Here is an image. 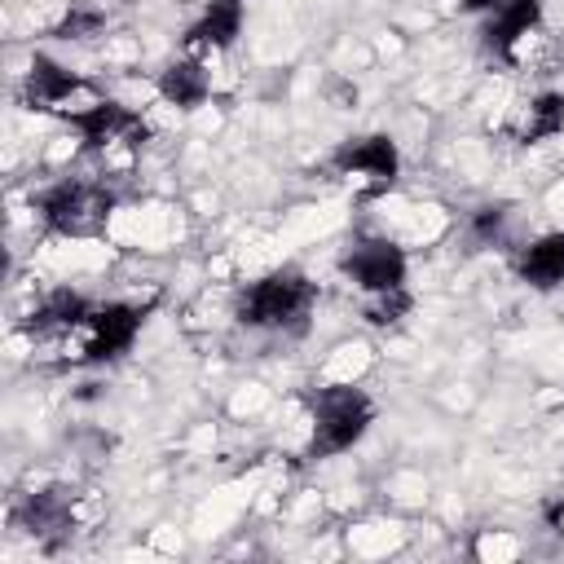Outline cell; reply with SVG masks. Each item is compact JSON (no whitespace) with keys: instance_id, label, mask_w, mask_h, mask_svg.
Segmentation results:
<instances>
[{"instance_id":"cell-1","label":"cell","mask_w":564,"mask_h":564,"mask_svg":"<svg viewBox=\"0 0 564 564\" xmlns=\"http://www.w3.org/2000/svg\"><path fill=\"white\" fill-rule=\"evenodd\" d=\"M115 212V194L101 181H57L40 194V216L62 238H88L101 234Z\"/></svg>"},{"instance_id":"cell-8","label":"cell","mask_w":564,"mask_h":564,"mask_svg":"<svg viewBox=\"0 0 564 564\" xmlns=\"http://www.w3.org/2000/svg\"><path fill=\"white\" fill-rule=\"evenodd\" d=\"M335 167L339 172H366L375 176V189L397 181V145L388 137H361V141H344L335 150Z\"/></svg>"},{"instance_id":"cell-11","label":"cell","mask_w":564,"mask_h":564,"mask_svg":"<svg viewBox=\"0 0 564 564\" xmlns=\"http://www.w3.org/2000/svg\"><path fill=\"white\" fill-rule=\"evenodd\" d=\"M242 31V0H212L203 18L185 31V44L194 48H225Z\"/></svg>"},{"instance_id":"cell-17","label":"cell","mask_w":564,"mask_h":564,"mask_svg":"<svg viewBox=\"0 0 564 564\" xmlns=\"http://www.w3.org/2000/svg\"><path fill=\"white\" fill-rule=\"evenodd\" d=\"M405 308H410V295H405V286H397V291H379V295H370V304H366V322H375V326H388V322H397Z\"/></svg>"},{"instance_id":"cell-6","label":"cell","mask_w":564,"mask_h":564,"mask_svg":"<svg viewBox=\"0 0 564 564\" xmlns=\"http://www.w3.org/2000/svg\"><path fill=\"white\" fill-rule=\"evenodd\" d=\"M66 123L84 137L88 150H106V145H115V141H132V145L145 141L141 115H132V110L119 106V101H97V106H88V110H75V115H66Z\"/></svg>"},{"instance_id":"cell-18","label":"cell","mask_w":564,"mask_h":564,"mask_svg":"<svg viewBox=\"0 0 564 564\" xmlns=\"http://www.w3.org/2000/svg\"><path fill=\"white\" fill-rule=\"evenodd\" d=\"M502 220H507V207H480V216H476V234H498L502 229Z\"/></svg>"},{"instance_id":"cell-14","label":"cell","mask_w":564,"mask_h":564,"mask_svg":"<svg viewBox=\"0 0 564 564\" xmlns=\"http://www.w3.org/2000/svg\"><path fill=\"white\" fill-rule=\"evenodd\" d=\"M159 93H163V101H172L181 110H194V106L207 101L212 79H207V70L198 62H172L163 70V79H159Z\"/></svg>"},{"instance_id":"cell-15","label":"cell","mask_w":564,"mask_h":564,"mask_svg":"<svg viewBox=\"0 0 564 564\" xmlns=\"http://www.w3.org/2000/svg\"><path fill=\"white\" fill-rule=\"evenodd\" d=\"M564 128V97L560 93H542L538 101H529V115L520 119L516 137L520 141H542V137H555Z\"/></svg>"},{"instance_id":"cell-19","label":"cell","mask_w":564,"mask_h":564,"mask_svg":"<svg viewBox=\"0 0 564 564\" xmlns=\"http://www.w3.org/2000/svg\"><path fill=\"white\" fill-rule=\"evenodd\" d=\"M498 4H502V0H463V9H467V13H480V9H498Z\"/></svg>"},{"instance_id":"cell-2","label":"cell","mask_w":564,"mask_h":564,"mask_svg":"<svg viewBox=\"0 0 564 564\" xmlns=\"http://www.w3.org/2000/svg\"><path fill=\"white\" fill-rule=\"evenodd\" d=\"M308 304H313V282L295 269H278L242 291L238 322L242 326H300Z\"/></svg>"},{"instance_id":"cell-12","label":"cell","mask_w":564,"mask_h":564,"mask_svg":"<svg viewBox=\"0 0 564 564\" xmlns=\"http://www.w3.org/2000/svg\"><path fill=\"white\" fill-rule=\"evenodd\" d=\"M88 317V304H84V295H75V291H53V295H44V304L31 313V330L35 335H70L79 322Z\"/></svg>"},{"instance_id":"cell-3","label":"cell","mask_w":564,"mask_h":564,"mask_svg":"<svg viewBox=\"0 0 564 564\" xmlns=\"http://www.w3.org/2000/svg\"><path fill=\"white\" fill-rule=\"evenodd\" d=\"M366 423H370V401L357 388H326V392H317L308 454L313 458H326V454L348 449L366 432Z\"/></svg>"},{"instance_id":"cell-16","label":"cell","mask_w":564,"mask_h":564,"mask_svg":"<svg viewBox=\"0 0 564 564\" xmlns=\"http://www.w3.org/2000/svg\"><path fill=\"white\" fill-rule=\"evenodd\" d=\"M101 22H106L101 9H93V4H70L66 18L53 26V35H57V40H88V35L101 31Z\"/></svg>"},{"instance_id":"cell-9","label":"cell","mask_w":564,"mask_h":564,"mask_svg":"<svg viewBox=\"0 0 564 564\" xmlns=\"http://www.w3.org/2000/svg\"><path fill=\"white\" fill-rule=\"evenodd\" d=\"M538 18H542V4L538 0H507V4H498L494 18H489V26H485V48L498 53V57H511L516 40L529 35L538 26Z\"/></svg>"},{"instance_id":"cell-13","label":"cell","mask_w":564,"mask_h":564,"mask_svg":"<svg viewBox=\"0 0 564 564\" xmlns=\"http://www.w3.org/2000/svg\"><path fill=\"white\" fill-rule=\"evenodd\" d=\"M520 278H524L529 286H542V291L555 286V282H564V229L538 238V242L520 256Z\"/></svg>"},{"instance_id":"cell-10","label":"cell","mask_w":564,"mask_h":564,"mask_svg":"<svg viewBox=\"0 0 564 564\" xmlns=\"http://www.w3.org/2000/svg\"><path fill=\"white\" fill-rule=\"evenodd\" d=\"M75 88H79V79H75L70 70H62L53 57H44V53L31 57V70H26V106H31V110H53V106L66 101Z\"/></svg>"},{"instance_id":"cell-5","label":"cell","mask_w":564,"mask_h":564,"mask_svg":"<svg viewBox=\"0 0 564 564\" xmlns=\"http://www.w3.org/2000/svg\"><path fill=\"white\" fill-rule=\"evenodd\" d=\"M344 273H348L366 295L397 291V286H405V256H401V247H392L388 238H370V242H357V247L344 256Z\"/></svg>"},{"instance_id":"cell-4","label":"cell","mask_w":564,"mask_h":564,"mask_svg":"<svg viewBox=\"0 0 564 564\" xmlns=\"http://www.w3.org/2000/svg\"><path fill=\"white\" fill-rule=\"evenodd\" d=\"M141 308H132V304H101V308H88V317L75 326L79 330V352H75V361H110V357H119L132 339H137V330H141ZM70 330V335H75Z\"/></svg>"},{"instance_id":"cell-7","label":"cell","mask_w":564,"mask_h":564,"mask_svg":"<svg viewBox=\"0 0 564 564\" xmlns=\"http://www.w3.org/2000/svg\"><path fill=\"white\" fill-rule=\"evenodd\" d=\"M70 511H75V494L62 489V485H53V489H44V494H31V498L18 507V524H22L26 533H35L40 542L53 546L62 533H70Z\"/></svg>"}]
</instances>
